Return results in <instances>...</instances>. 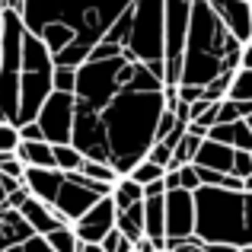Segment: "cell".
<instances>
[{
	"instance_id": "cell-1",
	"label": "cell",
	"mask_w": 252,
	"mask_h": 252,
	"mask_svg": "<svg viewBox=\"0 0 252 252\" xmlns=\"http://www.w3.org/2000/svg\"><path fill=\"white\" fill-rule=\"evenodd\" d=\"M134 0H23L26 29L48 45L58 67H80Z\"/></svg>"
},
{
	"instance_id": "cell-2",
	"label": "cell",
	"mask_w": 252,
	"mask_h": 252,
	"mask_svg": "<svg viewBox=\"0 0 252 252\" xmlns=\"http://www.w3.org/2000/svg\"><path fill=\"white\" fill-rule=\"evenodd\" d=\"M166 112V90H134L125 86L105 109H99L112 147V166L118 176H131V169L147 160L157 144V128Z\"/></svg>"
},
{
	"instance_id": "cell-3",
	"label": "cell",
	"mask_w": 252,
	"mask_h": 252,
	"mask_svg": "<svg viewBox=\"0 0 252 252\" xmlns=\"http://www.w3.org/2000/svg\"><path fill=\"white\" fill-rule=\"evenodd\" d=\"M243 42L223 26V19L214 13L208 0H195L191 6V26L185 42V64H182V83L189 86H208L217 77H227L240 70ZM179 83V86H182Z\"/></svg>"
},
{
	"instance_id": "cell-4",
	"label": "cell",
	"mask_w": 252,
	"mask_h": 252,
	"mask_svg": "<svg viewBox=\"0 0 252 252\" xmlns=\"http://www.w3.org/2000/svg\"><path fill=\"white\" fill-rule=\"evenodd\" d=\"M195 236L201 243L252 249V195L201 185L195 191Z\"/></svg>"
},
{
	"instance_id": "cell-5",
	"label": "cell",
	"mask_w": 252,
	"mask_h": 252,
	"mask_svg": "<svg viewBox=\"0 0 252 252\" xmlns=\"http://www.w3.org/2000/svg\"><path fill=\"white\" fill-rule=\"evenodd\" d=\"M102 42L163 77L166 64V0H134ZM166 83V80H163Z\"/></svg>"
},
{
	"instance_id": "cell-6",
	"label": "cell",
	"mask_w": 252,
	"mask_h": 252,
	"mask_svg": "<svg viewBox=\"0 0 252 252\" xmlns=\"http://www.w3.org/2000/svg\"><path fill=\"white\" fill-rule=\"evenodd\" d=\"M55 58H51L48 45L26 29L23 38V67H19V118L16 128L35 122L38 109L45 105V99L55 93Z\"/></svg>"
},
{
	"instance_id": "cell-7",
	"label": "cell",
	"mask_w": 252,
	"mask_h": 252,
	"mask_svg": "<svg viewBox=\"0 0 252 252\" xmlns=\"http://www.w3.org/2000/svg\"><path fill=\"white\" fill-rule=\"evenodd\" d=\"M26 23L19 10H6L0 23V118L16 125L19 118V67H23Z\"/></svg>"
},
{
	"instance_id": "cell-8",
	"label": "cell",
	"mask_w": 252,
	"mask_h": 252,
	"mask_svg": "<svg viewBox=\"0 0 252 252\" xmlns=\"http://www.w3.org/2000/svg\"><path fill=\"white\" fill-rule=\"evenodd\" d=\"M191 6H195V0H166V64H163V80H166V86L182 83Z\"/></svg>"
},
{
	"instance_id": "cell-9",
	"label": "cell",
	"mask_w": 252,
	"mask_h": 252,
	"mask_svg": "<svg viewBox=\"0 0 252 252\" xmlns=\"http://www.w3.org/2000/svg\"><path fill=\"white\" fill-rule=\"evenodd\" d=\"M109 195H112V185L86 179L83 172H64V185H61V195L55 201V211L64 223L74 227L99 198H109Z\"/></svg>"
},
{
	"instance_id": "cell-10",
	"label": "cell",
	"mask_w": 252,
	"mask_h": 252,
	"mask_svg": "<svg viewBox=\"0 0 252 252\" xmlns=\"http://www.w3.org/2000/svg\"><path fill=\"white\" fill-rule=\"evenodd\" d=\"M74 118H77V96L74 93H51L45 105L38 109L35 122L42 128L48 144H70L74 137Z\"/></svg>"
},
{
	"instance_id": "cell-11",
	"label": "cell",
	"mask_w": 252,
	"mask_h": 252,
	"mask_svg": "<svg viewBox=\"0 0 252 252\" xmlns=\"http://www.w3.org/2000/svg\"><path fill=\"white\" fill-rule=\"evenodd\" d=\"M77 150L86 160H99V163H112V147H109V134H105L102 115L90 105L77 102V118H74V137H70Z\"/></svg>"
},
{
	"instance_id": "cell-12",
	"label": "cell",
	"mask_w": 252,
	"mask_h": 252,
	"mask_svg": "<svg viewBox=\"0 0 252 252\" xmlns=\"http://www.w3.org/2000/svg\"><path fill=\"white\" fill-rule=\"evenodd\" d=\"M195 236V191H166V240Z\"/></svg>"
},
{
	"instance_id": "cell-13",
	"label": "cell",
	"mask_w": 252,
	"mask_h": 252,
	"mask_svg": "<svg viewBox=\"0 0 252 252\" xmlns=\"http://www.w3.org/2000/svg\"><path fill=\"white\" fill-rule=\"evenodd\" d=\"M115 220H118V208L109 195V198H99L80 220L74 223V230H77V236H80V243H102L105 233L115 230Z\"/></svg>"
},
{
	"instance_id": "cell-14",
	"label": "cell",
	"mask_w": 252,
	"mask_h": 252,
	"mask_svg": "<svg viewBox=\"0 0 252 252\" xmlns=\"http://www.w3.org/2000/svg\"><path fill=\"white\" fill-rule=\"evenodd\" d=\"M230 32L243 45L252 42V0H208Z\"/></svg>"
},
{
	"instance_id": "cell-15",
	"label": "cell",
	"mask_w": 252,
	"mask_h": 252,
	"mask_svg": "<svg viewBox=\"0 0 252 252\" xmlns=\"http://www.w3.org/2000/svg\"><path fill=\"white\" fill-rule=\"evenodd\" d=\"M32 236H35V230L29 227V220H26L16 208H6L3 204V208H0V252H10V249L23 246Z\"/></svg>"
},
{
	"instance_id": "cell-16",
	"label": "cell",
	"mask_w": 252,
	"mask_h": 252,
	"mask_svg": "<svg viewBox=\"0 0 252 252\" xmlns=\"http://www.w3.org/2000/svg\"><path fill=\"white\" fill-rule=\"evenodd\" d=\"M144 236L166 252V195L144 198Z\"/></svg>"
},
{
	"instance_id": "cell-17",
	"label": "cell",
	"mask_w": 252,
	"mask_h": 252,
	"mask_svg": "<svg viewBox=\"0 0 252 252\" xmlns=\"http://www.w3.org/2000/svg\"><path fill=\"white\" fill-rule=\"evenodd\" d=\"M26 185H29V191L38 198V201L51 204L55 208L58 195H61V185H64V172L61 169H26Z\"/></svg>"
},
{
	"instance_id": "cell-18",
	"label": "cell",
	"mask_w": 252,
	"mask_h": 252,
	"mask_svg": "<svg viewBox=\"0 0 252 252\" xmlns=\"http://www.w3.org/2000/svg\"><path fill=\"white\" fill-rule=\"evenodd\" d=\"M19 214L29 220V227L35 230V236H48V233H55L58 227H70V223H64L61 217H58V211L51 208V204H45V201H38L35 195L29 198V201L19 208Z\"/></svg>"
},
{
	"instance_id": "cell-19",
	"label": "cell",
	"mask_w": 252,
	"mask_h": 252,
	"mask_svg": "<svg viewBox=\"0 0 252 252\" xmlns=\"http://www.w3.org/2000/svg\"><path fill=\"white\" fill-rule=\"evenodd\" d=\"M233 154L236 150L230 147V144H217V141H211V137H204L198 154H195V166L214 169V172H233Z\"/></svg>"
},
{
	"instance_id": "cell-20",
	"label": "cell",
	"mask_w": 252,
	"mask_h": 252,
	"mask_svg": "<svg viewBox=\"0 0 252 252\" xmlns=\"http://www.w3.org/2000/svg\"><path fill=\"white\" fill-rule=\"evenodd\" d=\"M16 157L26 163V169H32V166L58 169L55 166V144H48V141H23L16 147Z\"/></svg>"
},
{
	"instance_id": "cell-21",
	"label": "cell",
	"mask_w": 252,
	"mask_h": 252,
	"mask_svg": "<svg viewBox=\"0 0 252 252\" xmlns=\"http://www.w3.org/2000/svg\"><path fill=\"white\" fill-rule=\"evenodd\" d=\"M112 201H115L118 211H128L131 204H141L144 201V185H137L131 176H122L112 185Z\"/></svg>"
},
{
	"instance_id": "cell-22",
	"label": "cell",
	"mask_w": 252,
	"mask_h": 252,
	"mask_svg": "<svg viewBox=\"0 0 252 252\" xmlns=\"http://www.w3.org/2000/svg\"><path fill=\"white\" fill-rule=\"evenodd\" d=\"M115 227L122 230V233L128 236L131 243L144 240V201H141V204H131L128 211H118V220H115Z\"/></svg>"
},
{
	"instance_id": "cell-23",
	"label": "cell",
	"mask_w": 252,
	"mask_h": 252,
	"mask_svg": "<svg viewBox=\"0 0 252 252\" xmlns=\"http://www.w3.org/2000/svg\"><path fill=\"white\" fill-rule=\"evenodd\" d=\"M83 163H86V157L74 144H55V166L61 172H80Z\"/></svg>"
},
{
	"instance_id": "cell-24",
	"label": "cell",
	"mask_w": 252,
	"mask_h": 252,
	"mask_svg": "<svg viewBox=\"0 0 252 252\" xmlns=\"http://www.w3.org/2000/svg\"><path fill=\"white\" fill-rule=\"evenodd\" d=\"M201 141H204V137L185 131V137L176 144V150H172V169L185 166V163H195V154H198V147H201Z\"/></svg>"
},
{
	"instance_id": "cell-25",
	"label": "cell",
	"mask_w": 252,
	"mask_h": 252,
	"mask_svg": "<svg viewBox=\"0 0 252 252\" xmlns=\"http://www.w3.org/2000/svg\"><path fill=\"white\" fill-rule=\"evenodd\" d=\"M45 243H48V246L55 249V252H80V246H83L74 227H58L55 233L45 236Z\"/></svg>"
},
{
	"instance_id": "cell-26",
	"label": "cell",
	"mask_w": 252,
	"mask_h": 252,
	"mask_svg": "<svg viewBox=\"0 0 252 252\" xmlns=\"http://www.w3.org/2000/svg\"><path fill=\"white\" fill-rule=\"evenodd\" d=\"M80 172H83L86 179H96V182H105V185H115L118 179H122L112 163H99V160H86Z\"/></svg>"
},
{
	"instance_id": "cell-27",
	"label": "cell",
	"mask_w": 252,
	"mask_h": 252,
	"mask_svg": "<svg viewBox=\"0 0 252 252\" xmlns=\"http://www.w3.org/2000/svg\"><path fill=\"white\" fill-rule=\"evenodd\" d=\"M163 176H166V169L157 166V163H150V160H141L134 169H131V179H134L137 185H144V189H147V185H154V182H160Z\"/></svg>"
},
{
	"instance_id": "cell-28",
	"label": "cell",
	"mask_w": 252,
	"mask_h": 252,
	"mask_svg": "<svg viewBox=\"0 0 252 252\" xmlns=\"http://www.w3.org/2000/svg\"><path fill=\"white\" fill-rule=\"evenodd\" d=\"M227 99H236V102H252V70H236L233 83H230Z\"/></svg>"
},
{
	"instance_id": "cell-29",
	"label": "cell",
	"mask_w": 252,
	"mask_h": 252,
	"mask_svg": "<svg viewBox=\"0 0 252 252\" xmlns=\"http://www.w3.org/2000/svg\"><path fill=\"white\" fill-rule=\"evenodd\" d=\"M23 144V137H19V128L10 122L0 125V154H16V147Z\"/></svg>"
},
{
	"instance_id": "cell-30",
	"label": "cell",
	"mask_w": 252,
	"mask_h": 252,
	"mask_svg": "<svg viewBox=\"0 0 252 252\" xmlns=\"http://www.w3.org/2000/svg\"><path fill=\"white\" fill-rule=\"evenodd\" d=\"M99 246H102L105 252H134V243H131L118 227L112 230V233H105V240L99 243Z\"/></svg>"
},
{
	"instance_id": "cell-31",
	"label": "cell",
	"mask_w": 252,
	"mask_h": 252,
	"mask_svg": "<svg viewBox=\"0 0 252 252\" xmlns=\"http://www.w3.org/2000/svg\"><path fill=\"white\" fill-rule=\"evenodd\" d=\"M0 176H13V179H26V163L16 154H0Z\"/></svg>"
},
{
	"instance_id": "cell-32",
	"label": "cell",
	"mask_w": 252,
	"mask_h": 252,
	"mask_svg": "<svg viewBox=\"0 0 252 252\" xmlns=\"http://www.w3.org/2000/svg\"><path fill=\"white\" fill-rule=\"evenodd\" d=\"M55 90L74 93L77 90V67H55Z\"/></svg>"
},
{
	"instance_id": "cell-33",
	"label": "cell",
	"mask_w": 252,
	"mask_h": 252,
	"mask_svg": "<svg viewBox=\"0 0 252 252\" xmlns=\"http://www.w3.org/2000/svg\"><path fill=\"white\" fill-rule=\"evenodd\" d=\"M147 160L150 163H157V166H163V169H172V147L169 144H154L150 147V154H147Z\"/></svg>"
},
{
	"instance_id": "cell-34",
	"label": "cell",
	"mask_w": 252,
	"mask_h": 252,
	"mask_svg": "<svg viewBox=\"0 0 252 252\" xmlns=\"http://www.w3.org/2000/svg\"><path fill=\"white\" fill-rule=\"evenodd\" d=\"M233 147L236 150H252V128L243 122H233Z\"/></svg>"
},
{
	"instance_id": "cell-35",
	"label": "cell",
	"mask_w": 252,
	"mask_h": 252,
	"mask_svg": "<svg viewBox=\"0 0 252 252\" xmlns=\"http://www.w3.org/2000/svg\"><path fill=\"white\" fill-rule=\"evenodd\" d=\"M179 179H182V189L185 191H198V189H201V176H198V166H195V163L179 166Z\"/></svg>"
},
{
	"instance_id": "cell-36",
	"label": "cell",
	"mask_w": 252,
	"mask_h": 252,
	"mask_svg": "<svg viewBox=\"0 0 252 252\" xmlns=\"http://www.w3.org/2000/svg\"><path fill=\"white\" fill-rule=\"evenodd\" d=\"M233 176H240V179L252 176V150H236L233 154Z\"/></svg>"
},
{
	"instance_id": "cell-37",
	"label": "cell",
	"mask_w": 252,
	"mask_h": 252,
	"mask_svg": "<svg viewBox=\"0 0 252 252\" xmlns=\"http://www.w3.org/2000/svg\"><path fill=\"white\" fill-rule=\"evenodd\" d=\"M32 198V191H29V185H23V189H16V191H10V195H6V208H23L26 201H29Z\"/></svg>"
},
{
	"instance_id": "cell-38",
	"label": "cell",
	"mask_w": 252,
	"mask_h": 252,
	"mask_svg": "<svg viewBox=\"0 0 252 252\" xmlns=\"http://www.w3.org/2000/svg\"><path fill=\"white\" fill-rule=\"evenodd\" d=\"M19 137H23V141H45V134H42V128H38V122L23 125V128H19Z\"/></svg>"
},
{
	"instance_id": "cell-39",
	"label": "cell",
	"mask_w": 252,
	"mask_h": 252,
	"mask_svg": "<svg viewBox=\"0 0 252 252\" xmlns=\"http://www.w3.org/2000/svg\"><path fill=\"white\" fill-rule=\"evenodd\" d=\"M134 249H137V252H163L154 240H147V236H144V240H137V243H134Z\"/></svg>"
},
{
	"instance_id": "cell-40",
	"label": "cell",
	"mask_w": 252,
	"mask_h": 252,
	"mask_svg": "<svg viewBox=\"0 0 252 252\" xmlns=\"http://www.w3.org/2000/svg\"><path fill=\"white\" fill-rule=\"evenodd\" d=\"M240 70H252V42L243 45V58H240Z\"/></svg>"
},
{
	"instance_id": "cell-41",
	"label": "cell",
	"mask_w": 252,
	"mask_h": 252,
	"mask_svg": "<svg viewBox=\"0 0 252 252\" xmlns=\"http://www.w3.org/2000/svg\"><path fill=\"white\" fill-rule=\"evenodd\" d=\"M204 252H240V249L227 246V243H204Z\"/></svg>"
},
{
	"instance_id": "cell-42",
	"label": "cell",
	"mask_w": 252,
	"mask_h": 252,
	"mask_svg": "<svg viewBox=\"0 0 252 252\" xmlns=\"http://www.w3.org/2000/svg\"><path fill=\"white\" fill-rule=\"evenodd\" d=\"M80 252H105V249L99 246V243H83V246H80Z\"/></svg>"
},
{
	"instance_id": "cell-43",
	"label": "cell",
	"mask_w": 252,
	"mask_h": 252,
	"mask_svg": "<svg viewBox=\"0 0 252 252\" xmlns=\"http://www.w3.org/2000/svg\"><path fill=\"white\" fill-rule=\"evenodd\" d=\"M6 204V191H3V185H0V208Z\"/></svg>"
},
{
	"instance_id": "cell-44",
	"label": "cell",
	"mask_w": 252,
	"mask_h": 252,
	"mask_svg": "<svg viewBox=\"0 0 252 252\" xmlns=\"http://www.w3.org/2000/svg\"><path fill=\"white\" fill-rule=\"evenodd\" d=\"M243 182H246V191L252 195V176H249V179H243Z\"/></svg>"
},
{
	"instance_id": "cell-45",
	"label": "cell",
	"mask_w": 252,
	"mask_h": 252,
	"mask_svg": "<svg viewBox=\"0 0 252 252\" xmlns=\"http://www.w3.org/2000/svg\"><path fill=\"white\" fill-rule=\"evenodd\" d=\"M19 3H23V0H10V6H13V10H19Z\"/></svg>"
},
{
	"instance_id": "cell-46",
	"label": "cell",
	"mask_w": 252,
	"mask_h": 252,
	"mask_svg": "<svg viewBox=\"0 0 252 252\" xmlns=\"http://www.w3.org/2000/svg\"><path fill=\"white\" fill-rule=\"evenodd\" d=\"M23 246H26V243H23ZM23 246H16V249H10V252H26V249H23Z\"/></svg>"
},
{
	"instance_id": "cell-47",
	"label": "cell",
	"mask_w": 252,
	"mask_h": 252,
	"mask_svg": "<svg viewBox=\"0 0 252 252\" xmlns=\"http://www.w3.org/2000/svg\"><path fill=\"white\" fill-rule=\"evenodd\" d=\"M246 125H249V128H252V115H249V118H246Z\"/></svg>"
},
{
	"instance_id": "cell-48",
	"label": "cell",
	"mask_w": 252,
	"mask_h": 252,
	"mask_svg": "<svg viewBox=\"0 0 252 252\" xmlns=\"http://www.w3.org/2000/svg\"><path fill=\"white\" fill-rule=\"evenodd\" d=\"M240 252H252V249H240Z\"/></svg>"
},
{
	"instance_id": "cell-49",
	"label": "cell",
	"mask_w": 252,
	"mask_h": 252,
	"mask_svg": "<svg viewBox=\"0 0 252 252\" xmlns=\"http://www.w3.org/2000/svg\"><path fill=\"white\" fill-rule=\"evenodd\" d=\"M0 125H3V118H0Z\"/></svg>"
},
{
	"instance_id": "cell-50",
	"label": "cell",
	"mask_w": 252,
	"mask_h": 252,
	"mask_svg": "<svg viewBox=\"0 0 252 252\" xmlns=\"http://www.w3.org/2000/svg\"><path fill=\"white\" fill-rule=\"evenodd\" d=\"M0 23H3V16H0Z\"/></svg>"
},
{
	"instance_id": "cell-51",
	"label": "cell",
	"mask_w": 252,
	"mask_h": 252,
	"mask_svg": "<svg viewBox=\"0 0 252 252\" xmlns=\"http://www.w3.org/2000/svg\"><path fill=\"white\" fill-rule=\"evenodd\" d=\"M134 252H137V249H134Z\"/></svg>"
}]
</instances>
